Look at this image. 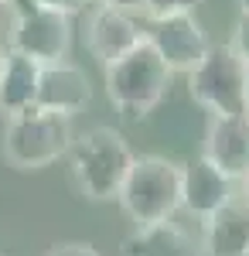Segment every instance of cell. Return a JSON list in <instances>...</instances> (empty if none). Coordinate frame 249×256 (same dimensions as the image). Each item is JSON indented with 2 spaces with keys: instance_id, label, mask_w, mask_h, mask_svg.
Instances as JSON below:
<instances>
[{
  "instance_id": "obj_11",
  "label": "cell",
  "mask_w": 249,
  "mask_h": 256,
  "mask_svg": "<svg viewBox=\"0 0 249 256\" xmlns=\"http://www.w3.org/2000/svg\"><path fill=\"white\" fill-rule=\"evenodd\" d=\"M205 160H212L226 178L249 174V113L246 116H212L205 130Z\"/></svg>"
},
{
  "instance_id": "obj_15",
  "label": "cell",
  "mask_w": 249,
  "mask_h": 256,
  "mask_svg": "<svg viewBox=\"0 0 249 256\" xmlns=\"http://www.w3.org/2000/svg\"><path fill=\"white\" fill-rule=\"evenodd\" d=\"M202 0H134V7H140L150 20L160 18H178V14H194Z\"/></svg>"
},
{
  "instance_id": "obj_13",
  "label": "cell",
  "mask_w": 249,
  "mask_h": 256,
  "mask_svg": "<svg viewBox=\"0 0 249 256\" xmlns=\"http://www.w3.org/2000/svg\"><path fill=\"white\" fill-rule=\"evenodd\" d=\"M202 250H205V256H246L249 253V205L242 198L226 202L215 216L205 218Z\"/></svg>"
},
{
  "instance_id": "obj_6",
  "label": "cell",
  "mask_w": 249,
  "mask_h": 256,
  "mask_svg": "<svg viewBox=\"0 0 249 256\" xmlns=\"http://www.w3.org/2000/svg\"><path fill=\"white\" fill-rule=\"evenodd\" d=\"M7 10L14 14V20H10V38H7V48L10 52L38 62L41 68L68 58V48H72V20L65 18V14L44 10L34 0H10Z\"/></svg>"
},
{
  "instance_id": "obj_4",
  "label": "cell",
  "mask_w": 249,
  "mask_h": 256,
  "mask_svg": "<svg viewBox=\"0 0 249 256\" xmlns=\"http://www.w3.org/2000/svg\"><path fill=\"white\" fill-rule=\"evenodd\" d=\"M72 137V120L31 106L4 123V160L14 171H41L68 154Z\"/></svg>"
},
{
  "instance_id": "obj_25",
  "label": "cell",
  "mask_w": 249,
  "mask_h": 256,
  "mask_svg": "<svg viewBox=\"0 0 249 256\" xmlns=\"http://www.w3.org/2000/svg\"><path fill=\"white\" fill-rule=\"evenodd\" d=\"M246 256H249V253H246Z\"/></svg>"
},
{
  "instance_id": "obj_24",
  "label": "cell",
  "mask_w": 249,
  "mask_h": 256,
  "mask_svg": "<svg viewBox=\"0 0 249 256\" xmlns=\"http://www.w3.org/2000/svg\"><path fill=\"white\" fill-rule=\"evenodd\" d=\"M246 96H249V89H246Z\"/></svg>"
},
{
  "instance_id": "obj_23",
  "label": "cell",
  "mask_w": 249,
  "mask_h": 256,
  "mask_svg": "<svg viewBox=\"0 0 249 256\" xmlns=\"http://www.w3.org/2000/svg\"><path fill=\"white\" fill-rule=\"evenodd\" d=\"M7 4H10V0H0V14H4V10H7Z\"/></svg>"
},
{
  "instance_id": "obj_18",
  "label": "cell",
  "mask_w": 249,
  "mask_h": 256,
  "mask_svg": "<svg viewBox=\"0 0 249 256\" xmlns=\"http://www.w3.org/2000/svg\"><path fill=\"white\" fill-rule=\"evenodd\" d=\"M229 44L239 52V55H242V62L249 65V18H239V24H236V34H232Z\"/></svg>"
},
{
  "instance_id": "obj_9",
  "label": "cell",
  "mask_w": 249,
  "mask_h": 256,
  "mask_svg": "<svg viewBox=\"0 0 249 256\" xmlns=\"http://www.w3.org/2000/svg\"><path fill=\"white\" fill-rule=\"evenodd\" d=\"M89 102H92V82L86 76V68H78L76 62H55L41 68L38 99H34L38 110L72 120Z\"/></svg>"
},
{
  "instance_id": "obj_14",
  "label": "cell",
  "mask_w": 249,
  "mask_h": 256,
  "mask_svg": "<svg viewBox=\"0 0 249 256\" xmlns=\"http://www.w3.org/2000/svg\"><path fill=\"white\" fill-rule=\"evenodd\" d=\"M38 82H41L38 62L7 48V62H4V72H0V113L18 116L24 110H31L34 99H38Z\"/></svg>"
},
{
  "instance_id": "obj_17",
  "label": "cell",
  "mask_w": 249,
  "mask_h": 256,
  "mask_svg": "<svg viewBox=\"0 0 249 256\" xmlns=\"http://www.w3.org/2000/svg\"><path fill=\"white\" fill-rule=\"evenodd\" d=\"M38 7H44V10H55V14H65V18H72V14H78L89 0H34Z\"/></svg>"
},
{
  "instance_id": "obj_10",
  "label": "cell",
  "mask_w": 249,
  "mask_h": 256,
  "mask_svg": "<svg viewBox=\"0 0 249 256\" xmlns=\"http://www.w3.org/2000/svg\"><path fill=\"white\" fill-rule=\"evenodd\" d=\"M232 178H226L212 160L202 154L181 164V208L192 212L194 218L215 216L226 202H232Z\"/></svg>"
},
{
  "instance_id": "obj_21",
  "label": "cell",
  "mask_w": 249,
  "mask_h": 256,
  "mask_svg": "<svg viewBox=\"0 0 249 256\" xmlns=\"http://www.w3.org/2000/svg\"><path fill=\"white\" fill-rule=\"evenodd\" d=\"M242 202H246V205H249V174L242 178Z\"/></svg>"
},
{
  "instance_id": "obj_5",
  "label": "cell",
  "mask_w": 249,
  "mask_h": 256,
  "mask_svg": "<svg viewBox=\"0 0 249 256\" xmlns=\"http://www.w3.org/2000/svg\"><path fill=\"white\" fill-rule=\"evenodd\" d=\"M249 65L226 44H212L208 55L188 72V92L212 116H246L249 113Z\"/></svg>"
},
{
  "instance_id": "obj_3",
  "label": "cell",
  "mask_w": 249,
  "mask_h": 256,
  "mask_svg": "<svg viewBox=\"0 0 249 256\" xmlns=\"http://www.w3.org/2000/svg\"><path fill=\"white\" fill-rule=\"evenodd\" d=\"M116 202L136 222V229L174 218V212L181 208V164L160 154L134 158Z\"/></svg>"
},
{
  "instance_id": "obj_16",
  "label": "cell",
  "mask_w": 249,
  "mask_h": 256,
  "mask_svg": "<svg viewBox=\"0 0 249 256\" xmlns=\"http://www.w3.org/2000/svg\"><path fill=\"white\" fill-rule=\"evenodd\" d=\"M48 256H102L92 246V242H78V239H72V242H55L52 250H48Z\"/></svg>"
},
{
  "instance_id": "obj_12",
  "label": "cell",
  "mask_w": 249,
  "mask_h": 256,
  "mask_svg": "<svg viewBox=\"0 0 249 256\" xmlns=\"http://www.w3.org/2000/svg\"><path fill=\"white\" fill-rule=\"evenodd\" d=\"M123 256H205L202 239L192 229H184L181 222H154V226H140L120 246Z\"/></svg>"
},
{
  "instance_id": "obj_8",
  "label": "cell",
  "mask_w": 249,
  "mask_h": 256,
  "mask_svg": "<svg viewBox=\"0 0 249 256\" xmlns=\"http://www.w3.org/2000/svg\"><path fill=\"white\" fill-rule=\"evenodd\" d=\"M144 41V28L140 20L130 14V7H116V4H99L89 18V31H86V44L92 52V58L102 65L123 58L130 48Z\"/></svg>"
},
{
  "instance_id": "obj_19",
  "label": "cell",
  "mask_w": 249,
  "mask_h": 256,
  "mask_svg": "<svg viewBox=\"0 0 249 256\" xmlns=\"http://www.w3.org/2000/svg\"><path fill=\"white\" fill-rule=\"evenodd\" d=\"M4 62H7V41H4V34H0V72H4Z\"/></svg>"
},
{
  "instance_id": "obj_1",
  "label": "cell",
  "mask_w": 249,
  "mask_h": 256,
  "mask_svg": "<svg viewBox=\"0 0 249 256\" xmlns=\"http://www.w3.org/2000/svg\"><path fill=\"white\" fill-rule=\"evenodd\" d=\"M134 158L136 154L130 150L126 137L113 126H92L89 134L72 137L68 164L78 195H86L89 202H113L126 181Z\"/></svg>"
},
{
  "instance_id": "obj_7",
  "label": "cell",
  "mask_w": 249,
  "mask_h": 256,
  "mask_svg": "<svg viewBox=\"0 0 249 256\" xmlns=\"http://www.w3.org/2000/svg\"><path fill=\"white\" fill-rule=\"evenodd\" d=\"M144 38L154 52L160 55V62L171 68V72H192L198 68V62L208 55L212 41L202 28V20L194 14H178V18H160L150 20L144 28Z\"/></svg>"
},
{
  "instance_id": "obj_20",
  "label": "cell",
  "mask_w": 249,
  "mask_h": 256,
  "mask_svg": "<svg viewBox=\"0 0 249 256\" xmlns=\"http://www.w3.org/2000/svg\"><path fill=\"white\" fill-rule=\"evenodd\" d=\"M96 4H116V7H134V0H96Z\"/></svg>"
},
{
  "instance_id": "obj_2",
  "label": "cell",
  "mask_w": 249,
  "mask_h": 256,
  "mask_svg": "<svg viewBox=\"0 0 249 256\" xmlns=\"http://www.w3.org/2000/svg\"><path fill=\"white\" fill-rule=\"evenodd\" d=\"M102 68H106V96L123 120L150 116L171 92L174 72L160 62V55L147 44V38L136 48H130L123 58L110 62Z\"/></svg>"
},
{
  "instance_id": "obj_22",
  "label": "cell",
  "mask_w": 249,
  "mask_h": 256,
  "mask_svg": "<svg viewBox=\"0 0 249 256\" xmlns=\"http://www.w3.org/2000/svg\"><path fill=\"white\" fill-rule=\"evenodd\" d=\"M239 18H249V0H239Z\"/></svg>"
}]
</instances>
